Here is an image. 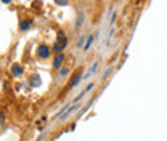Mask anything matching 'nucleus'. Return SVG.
<instances>
[{
	"label": "nucleus",
	"instance_id": "f257e3e1",
	"mask_svg": "<svg viewBox=\"0 0 167 141\" xmlns=\"http://www.w3.org/2000/svg\"><path fill=\"white\" fill-rule=\"evenodd\" d=\"M66 45H68V39L64 35V32H58V39H56L55 45H53V50L55 52H63L66 48Z\"/></svg>",
	"mask_w": 167,
	"mask_h": 141
},
{
	"label": "nucleus",
	"instance_id": "f03ea898",
	"mask_svg": "<svg viewBox=\"0 0 167 141\" xmlns=\"http://www.w3.org/2000/svg\"><path fill=\"white\" fill-rule=\"evenodd\" d=\"M50 55V48L47 47V45H39V48H37V56L40 59L47 58V56Z\"/></svg>",
	"mask_w": 167,
	"mask_h": 141
},
{
	"label": "nucleus",
	"instance_id": "7ed1b4c3",
	"mask_svg": "<svg viewBox=\"0 0 167 141\" xmlns=\"http://www.w3.org/2000/svg\"><path fill=\"white\" fill-rule=\"evenodd\" d=\"M63 61H64V55L58 53V55H56V58L53 59V67H55V69H59V67L63 66Z\"/></svg>",
	"mask_w": 167,
	"mask_h": 141
},
{
	"label": "nucleus",
	"instance_id": "20e7f679",
	"mask_svg": "<svg viewBox=\"0 0 167 141\" xmlns=\"http://www.w3.org/2000/svg\"><path fill=\"white\" fill-rule=\"evenodd\" d=\"M84 79V74L82 72H77L76 76L72 77V80H71V88H74V87H77L79 85V82Z\"/></svg>",
	"mask_w": 167,
	"mask_h": 141
},
{
	"label": "nucleus",
	"instance_id": "39448f33",
	"mask_svg": "<svg viewBox=\"0 0 167 141\" xmlns=\"http://www.w3.org/2000/svg\"><path fill=\"white\" fill-rule=\"evenodd\" d=\"M11 72H13V76H21L23 74V67L19 64H13L11 66Z\"/></svg>",
	"mask_w": 167,
	"mask_h": 141
},
{
	"label": "nucleus",
	"instance_id": "423d86ee",
	"mask_svg": "<svg viewBox=\"0 0 167 141\" xmlns=\"http://www.w3.org/2000/svg\"><path fill=\"white\" fill-rule=\"evenodd\" d=\"M42 83V79H40V76H37V74H34V76L31 77V85H34V87H39Z\"/></svg>",
	"mask_w": 167,
	"mask_h": 141
},
{
	"label": "nucleus",
	"instance_id": "0eeeda50",
	"mask_svg": "<svg viewBox=\"0 0 167 141\" xmlns=\"http://www.w3.org/2000/svg\"><path fill=\"white\" fill-rule=\"evenodd\" d=\"M97 67H98V63H93V64H92V67L88 69V72H87V74H84V79H88V77H90L92 74L97 71Z\"/></svg>",
	"mask_w": 167,
	"mask_h": 141
},
{
	"label": "nucleus",
	"instance_id": "6e6552de",
	"mask_svg": "<svg viewBox=\"0 0 167 141\" xmlns=\"http://www.w3.org/2000/svg\"><path fill=\"white\" fill-rule=\"evenodd\" d=\"M93 35H90V37H88L87 39V43H85V45H84V50H88V48H90V47H92V43H93Z\"/></svg>",
	"mask_w": 167,
	"mask_h": 141
},
{
	"label": "nucleus",
	"instance_id": "1a4fd4ad",
	"mask_svg": "<svg viewBox=\"0 0 167 141\" xmlns=\"http://www.w3.org/2000/svg\"><path fill=\"white\" fill-rule=\"evenodd\" d=\"M19 28L23 29V31H28V29L31 28V23H29V21H23V23L19 24Z\"/></svg>",
	"mask_w": 167,
	"mask_h": 141
},
{
	"label": "nucleus",
	"instance_id": "9d476101",
	"mask_svg": "<svg viewBox=\"0 0 167 141\" xmlns=\"http://www.w3.org/2000/svg\"><path fill=\"white\" fill-rule=\"evenodd\" d=\"M82 21H84V13H79V14H77V23H76L77 28H80V26H82Z\"/></svg>",
	"mask_w": 167,
	"mask_h": 141
},
{
	"label": "nucleus",
	"instance_id": "9b49d317",
	"mask_svg": "<svg viewBox=\"0 0 167 141\" xmlns=\"http://www.w3.org/2000/svg\"><path fill=\"white\" fill-rule=\"evenodd\" d=\"M84 43H87V42H85V37H80L79 42H77V48H82Z\"/></svg>",
	"mask_w": 167,
	"mask_h": 141
},
{
	"label": "nucleus",
	"instance_id": "f8f14e48",
	"mask_svg": "<svg viewBox=\"0 0 167 141\" xmlns=\"http://www.w3.org/2000/svg\"><path fill=\"white\" fill-rule=\"evenodd\" d=\"M55 2L58 5H63V7H66V5H68V0H55Z\"/></svg>",
	"mask_w": 167,
	"mask_h": 141
},
{
	"label": "nucleus",
	"instance_id": "ddd939ff",
	"mask_svg": "<svg viewBox=\"0 0 167 141\" xmlns=\"http://www.w3.org/2000/svg\"><path fill=\"white\" fill-rule=\"evenodd\" d=\"M68 72H69V71H68L66 67H61V72H59V74H61V76H66Z\"/></svg>",
	"mask_w": 167,
	"mask_h": 141
},
{
	"label": "nucleus",
	"instance_id": "4468645a",
	"mask_svg": "<svg viewBox=\"0 0 167 141\" xmlns=\"http://www.w3.org/2000/svg\"><path fill=\"white\" fill-rule=\"evenodd\" d=\"M93 87H95V83H88V87L85 88V93H87V91H90V90L93 88Z\"/></svg>",
	"mask_w": 167,
	"mask_h": 141
},
{
	"label": "nucleus",
	"instance_id": "2eb2a0df",
	"mask_svg": "<svg viewBox=\"0 0 167 141\" xmlns=\"http://www.w3.org/2000/svg\"><path fill=\"white\" fill-rule=\"evenodd\" d=\"M109 72H111V69H108V71H106V72H104V76H103V79H106V77L109 76Z\"/></svg>",
	"mask_w": 167,
	"mask_h": 141
},
{
	"label": "nucleus",
	"instance_id": "dca6fc26",
	"mask_svg": "<svg viewBox=\"0 0 167 141\" xmlns=\"http://www.w3.org/2000/svg\"><path fill=\"white\" fill-rule=\"evenodd\" d=\"M2 2H3V3H10L11 0H2Z\"/></svg>",
	"mask_w": 167,
	"mask_h": 141
}]
</instances>
